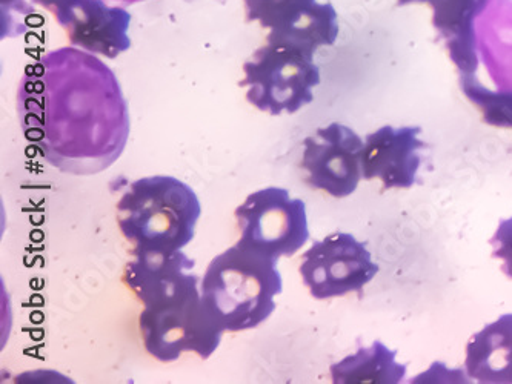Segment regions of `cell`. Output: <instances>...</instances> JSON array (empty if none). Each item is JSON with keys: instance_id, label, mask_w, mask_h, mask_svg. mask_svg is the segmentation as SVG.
<instances>
[{"instance_id": "6da1fadb", "label": "cell", "mask_w": 512, "mask_h": 384, "mask_svg": "<svg viewBox=\"0 0 512 384\" xmlns=\"http://www.w3.org/2000/svg\"><path fill=\"white\" fill-rule=\"evenodd\" d=\"M17 116L40 156L74 176L110 168L130 137L116 74L96 54L76 47L57 48L28 65L17 90Z\"/></svg>"}, {"instance_id": "7a4b0ae2", "label": "cell", "mask_w": 512, "mask_h": 384, "mask_svg": "<svg viewBox=\"0 0 512 384\" xmlns=\"http://www.w3.org/2000/svg\"><path fill=\"white\" fill-rule=\"evenodd\" d=\"M277 262L240 242L211 260L200 292L223 332L257 328L276 311L283 288Z\"/></svg>"}, {"instance_id": "3957f363", "label": "cell", "mask_w": 512, "mask_h": 384, "mask_svg": "<svg viewBox=\"0 0 512 384\" xmlns=\"http://www.w3.org/2000/svg\"><path fill=\"white\" fill-rule=\"evenodd\" d=\"M200 216L196 192L171 176L136 180L117 202V225L133 249L180 251L193 242Z\"/></svg>"}, {"instance_id": "277c9868", "label": "cell", "mask_w": 512, "mask_h": 384, "mask_svg": "<svg viewBox=\"0 0 512 384\" xmlns=\"http://www.w3.org/2000/svg\"><path fill=\"white\" fill-rule=\"evenodd\" d=\"M139 329L148 354L162 363L176 361L185 352L208 360L225 334L205 306L193 271L143 303Z\"/></svg>"}, {"instance_id": "5b68a950", "label": "cell", "mask_w": 512, "mask_h": 384, "mask_svg": "<svg viewBox=\"0 0 512 384\" xmlns=\"http://www.w3.org/2000/svg\"><path fill=\"white\" fill-rule=\"evenodd\" d=\"M320 70L314 53L266 40L247 62L239 85L247 90L248 103L270 116L294 114L314 100Z\"/></svg>"}, {"instance_id": "8992f818", "label": "cell", "mask_w": 512, "mask_h": 384, "mask_svg": "<svg viewBox=\"0 0 512 384\" xmlns=\"http://www.w3.org/2000/svg\"><path fill=\"white\" fill-rule=\"evenodd\" d=\"M242 245L279 260L293 257L310 239L305 203L277 186L259 189L234 211Z\"/></svg>"}, {"instance_id": "52a82bcc", "label": "cell", "mask_w": 512, "mask_h": 384, "mask_svg": "<svg viewBox=\"0 0 512 384\" xmlns=\"http://www.w3.org/2000/svg\"><path fill=\"white\" fill-rule=\"evenodd\" d=\"M299 272L316 300H328L362 291L376 277L379 266L356 237L334 232L302 255Z\"/></svg>"}, {"instance_id": "ba28073f", "label": "cell", "mask_w": 512, "mask_h": 384, "mask_svg": "<svg viewBox=\"0 0 512 384\" xmlns=\"http://www.w3.org/2000/svg\"><path fill=\"white\" fill-rule=\"evenodd\" d=\"M248 24L268 31L266 40L316 51L336 44L337 11L319 0H242Z\"/></svg>"}, {"instance_id": "9c48e42d", "label": "cell", "mask_w": 512, "mask_h": 384, "mask_svg": "<svg viewBox=\"0 0 512 384\" xmlns=\"http://www.w3.org/2000/svg\"><path fill=\"white\" fill-rule=\"evenodd\" d=\"M362 137L342 123L319 128L303 142L302 169L306 182L336 197L351 196L363 179Z\"/></svg>"}, {"instance_id": "30bf717a", "label": "cell", "mask_w": 512, "mask_h": 384, "mask_svg": "<svg viewBox=\"0 0 512 384\" xmlns=\"http://www.w3.org/2000/svg\"><path fill=\"white\" fill-rule=\"evenodd\" d=\"M73 47L96 56L116 59L130 50L131 16L107 0H74L54 16Z\"/></svg>"}, {"instance_id": "8fae6325", "label": "cell", "mask_w": 512, "mask_h": 384, "mask_svg": "<svg viewBox=\"0 0 512 384\" xmlns=\"http://www.w3.org/2000/svg\"><path fill=\"white\" fill-rule=\"evenodd\" d=\"M420 126H383L366 136L362 153L365 180H382L385 189H408L416 183L419 171V151L425 143L419 139Z\"/></svg>"}, {"instance_id": "7c38bea8", "label": "cell", "mask_w": 512, "mask_h": 384, "mask_svg": "<svg viewBox=\"0 0 512 384\" xmlns=\"http://www.w3.org/2000/svg\"><path fill=\"white\" fill-rule=\"evenodd\" d=\"M491 0H434L433 25L446 42L449 57L462 76L479 68L476 19Z\"/></svg>"}, {"instance_id": "4fadbf2b", "label": "cell", "mask_w": 512, "mask_h": 384, "mask_svg": "<svg viewBox=\"0 0 512 384\" xmlns=\"http://www.w3.org/2000/svg\"><path fill=\"white\" fill-rule=\"evenodd\" d=\"M466 374L483 384H512V314L477 332L466 346Z\"/></svg>"}, {"instance_id": "5bb4252c", "label": "cell", "mask_w": 512, "mask_h": 384, "mask_svg": "<svg viewBox=\"0 0 512 384\" xmlns=\"http://www.w3.org/2000/svg\"><path fill=\"white\" fill-rule=\"evenodd\" d=\"M131 255L122 279L142 305L194 268V260L182 251L133 249Z\"/></svg>"}, {"instance_id": "9a60e30c", "label": "cell", "mask_w": 512, "mask_h": 384, "mask_svg": "<svg viewBox=\"0 0 512 384\" xmlns=\"http://www.w3.org/2000/svg\"><path fill=\"white\" fill-rule=\"evenodd\" d=\"M396 351L376 341L371 348H362L350 357L331 366L336 384H399L406 375V366L396 361Z\"/></svg>"}, {"instance_id": "2e32d148", "label": "cell", "mask_w": 512, "mask_h": 384, "mask_svg": "<svg viewBox=\"0 0 512 384\" xmlns=\"http://www.w3.org/2000/svg\"><path fill=\"white\" fill-rule=\"evenodd\" d=\"M463 93L483 113V119L497 128H512V93H496L483 87L476 74L460 77Z\"/></svg>"}, {"instance_id": "e0dca14e", "label": "cell", "mask_w": 512, "mask_h": 384, "mask_svg": "<svg viewBox=\"0 0 512 384\" xmlns=\"http://www.w3.org/2000/svg\"><path fill=\"white\" fill-rule=\"evenodd\" d=\"M73 0H0L2 5V36H16L22 33L20 27L30 14L36 13V7L47 10L51 16L64 10Z\"/></svg>"}, {"instance_id": "ac0fdd59", "label": "cell", "mask_w": 512, "mask_h": 384, "mask_svg": "<svg viewBox=\"0 0 512 384\" xmlns=\"http://www.w3.org/2000/svg\"><path fill=\"white\" fill-rule=\"evenodd\" d=\"M489 243L493 245L494 257L503 260V272L512 279V217L499 223V228Z\"/></svg>"}, {"instance_id": "d6986e66", "label": "cell", "mask_w": 512, "mask_h": 384, "mask_svg": "<svg viewBox=\"0 0 512 384\" xmlns=\"http://www.w3.org/2000/svg\"><path fill=\"white\" fill-rule=\"evenodd\" d=\"M434 0H397V7H406L413 4H433Z\"/></svg>"}, {"instance_id": "ffe728a7", "label": "cell", "mask_w": 512, "mask_h": 384, "mask_svg": "<svg viewBox=\"0 0 512 384\" xmlns=\"http://www.w3.org/2000/svg\"><path fill=\"white\" fill-rule=\"evenodd\" d=\"M107 2H114V4L122 5H134L139 4V2H147V0H107Z\"/></svg>"}]
</instances>
